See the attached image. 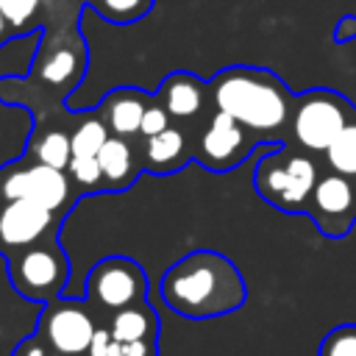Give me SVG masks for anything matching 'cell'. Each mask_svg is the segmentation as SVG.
I'll use <instances>...</instances> for the list:
<instances>
[{"mask_svg":"<svg viewBox=\"0 0 356 356\" xmlns=\"http://www.w3.org/2000/svg\"><path fill=\"white\" fill-rule=\"evenodd\" d=\"M159 292L175 314L189 320H209L236 312L248 298L242 273L231 259L214 250H195L178 259L161 275Z\"/></svg>","mask_w":356,"mask_h":356,"instance_id":"cell-1","label":"cell"},{"mask_svg":"<svg viewBox=\"0 0 356 356\" xmlns=\"http://www.w3.org/2000/svg\"><path fill=\"white\" fill-rule=\"evenodd\" d=\"M214 100L220 111L253 131H273L286 120V95L267 75L256 70H228L217 78Z\"/></svg>","mask_w":356,"mask_h":356,"instance_id":"cell-2","label":"cell"},{"mask_svg":"<svg viewBox=\"0 0 356 356\" xmlns=\"http://www.w3.org/2000/svg\"><path fill=\"white\" fill-rule=\"evenodd\" d=\"M8 281L11 289L31 303L56 300L67 284V259L58 248L31 245L22 248L19 256L8 259Z\"/></svg>","mask_w":356,"mask_h":356,"instance_id":"cell-3","label":"cell"},{"mask_svg":"<svg viewBox=\"0 0 356 356\" xmlns=\"http://www.w3.org/2000/svg\"><path fill=\"white\" fill-rule=\"evenodd\" d=\"M147 295V275L145 270L122 256L103 259L92 267L86 278V300L92 312H120L125 306L142 303Z\"/></svg>","mask_w":356,"mask_h":356,"instance_id":"cell-4","label":"cell"},{"mask_svg":"<svg viewBox=\"0 0 356 356\" xmlns=\"http://www.w3.org/2000/svg\"><path fill=\"white\" fill-rule=\"evenodd\" d=\"M97 325L100 323L95 320V312L86 303L56 298L44 303L36 323V334L58 356H86Z\"/></svg>","mask_w":356,"mask_h":356,"instance_id":"cell-5","label":"cell"},{"mask_svg":"<svg viewBox=\"0 0 356 356\" xmlns=\"http://www.w3.org/2000/svg\"><path fill=\"white\" fill-rule=\"evenodd\" d=\"M345 125L348 122L342 106L325 92L306 95L295 111V136L309 150H328Z\"/></svg>","mask_w":356,"mask_h":356,"instance_id":"cell-6","label":"cell"},{"mask_svg":"<svg viewBox=\"0 0 356 356\" xmlns=\"http://www.w3.org/2000/svg\"><path fill=\"white\" fill-rule=\"evenodd\" d=\"M3 197L6 200H33L50 211H56L58 206H64V200L70 197V181L64 178L61 170L47 167V164H36L31 170L14 172L3 181Z\"/></svg>","mask_w":356,"mask_h":356,"instance_id":"cell-7","label":"cell"},{"mask_svg":"<svg viewBox=\"0 0 356 356\" xmlns=\"http://www.w3.org/2000/svg\"><path fill=\"white\" fill-rule=\"evenodd\" d=\"M53 222V211L33 200H8L0 211V242L8 248L36 245Z\"/></svg>","mask_w":356,"mask_h":356,"instance_id":"cell-8","label":"cell"},{"mask_svg":"<svg viewBox=\"0 0 356 356\" xmlns=\"http://www.w3.org/2000/svg\"><path fill=\"white\" fill-rule=\"evenodd\" d=\"M314 211L320 220V228H325L331 236H339L348 231L350 217L356 214V192L345 181V175H325L312 189Z\"/></svg>","mask_w":356,"mask_h":356,"instance_id":"cell-9","label":"cell"},{"mask_svg":"<svg viewBox=\"0 0 356 356\" xmlns=\"http://www.w3.org/2000/svg\"><path fill=\"white\" fill-rule=\"evenodd\" d=\"M242 145H245V134H242L239 122L231 114L217 111V117L209 122V128L200 139V153L209 164L225 167L242 156Z\"/></svg>","mask_w":356,"mask_h":356,"instance_id":"cell-10","label":"cell"},{"mask_svg":"<svg viewBox=\"0 0 356 356\" xmlns=\"http://www.w3.org/2000/svg\"><path fill=\"white\" fill-rule=\"evenodd\" d=\"M106 325H108L111 337L122 345H128V342H156V337H159V317H156L153 306L145 303V300L114 312Z\"/></svg>","mask_w":356,"mask_h":356,"instance_id":"cell-11","label":"cell"},{"mask_svg":"<svg viewBox=\"0 0 356 356\" xmlns=\"http://www.w3.org/2000/svg\"><path fill=\"white\" fill-rule=\"evenodd\" d=\"M142 114H145V103H142L139 95H134V92H117V95L106 103L108 125H111V131L120 134V136L136 134V131H139V122H142Z\"/></svg>","mask_w":356,"mask_h":356,"instance_id":"cell-12","label":"cell"},{"mask_svg":"<svg viewBox=\"0 0 356 356\" xmlns=\"http://www.w3.org/2000/svg\"><path fill=\"white\" fill-rule=\"evenodd\" d=\"M314 184H317V170H314V164H312L306 156L289 159V164H286V189H284V195H281L278 203L286 206V209L300 206V203L306 200V195L314 189Z\"/></svg>","mask_w":356,"mask_h":356,"instance_id":"cell-13","label":"cell"},{"mask_svg":"<svg viewBox=\"0 0 356 356\" xmlns=\"http://www.w3.org/2000/svg\"><path fill=\"white\" fill-rule=\"evenodd\" d=\"M164 100H167V111L172 117H192V114H197V108L203 103V95H200V86L192 78L172 75L164 83Z\"/></svg>","mask_w":356,"mask_h":356,"instance_id":"cell-14","label":"cell"},{"mask_svg":"<svg viewBox=\"0 0 356 356\" xmlns=\"http://www.w3.org/2000/svg\"><path fill=\"white\" fill-rule=\"evenodd\" d=\"M184 153V134L178 128H164L161 134L150 136L147 142V164L150 167H170L178 161V156Z\"/></svg>","mask_w":356,"mask_h":356,"instance_id":"cell-15","label":"cell"},{"mask_svg":"<svg viewBox=\"0 0 356 356\" xmlns=\"http://www.w3.org/2000/svg\"><path fill=\"white\" fill-rule=\"evenodd\" d=\"M97 164L108 181H125L131 175V147L122 142V136L106 139V145L97 153Z\"/></svg>","mask_w":356,"mask_h":356,"instance_id":"cell-16","label":"cell"},{"mask_svg":"<svg viewBox=\"0 0 356 356\" xmlns=\"http://www.w3.org/2000/svg\"><path fill=\"white\" fill-rule=\"evenodd\" d=\"M325 153H328V164L339 175H356V125H345Z\"/></svg>","mask_w":356,"mask_h":356,"instance_id":"cell-17","label":"cell"},{"mask_svg":"<svg viewBox=\"0 0 356 356\" xmlns=\"http://www.w3.org/2000/svg\"><path fill=\"white\" fill-rule=\"evenodd\" d=\"M36 156H39V164L64 170V167H70V159H72V139L61 131H50L39 139Z\"/></svg>","mask_w":356,"mask_h":356,"instance_id":"cell-18","label":"cell"},{"mask_svg":"<svg viewBox=\"0 0 356 356\" xmlns=\"http://www.w3.org/2000/svg\"><path fill=\"white\" fill-rule=\"evenodd\" d=\"M108 134L100 120H83L72 134V156H97Z\"/></svg>","mask_w":356,"mask_h":356,"instance_id":"cell-19","label":"cell"},{"mask_svg":"<svg viewBox=\"0 0 356 356\" xmlns=\"http://www.w3.org/2000/svg\"><path fill=\"white\" fill-rule=\"evenodd\" d=\"M317 356H356V325H337L331 328L320 348Z\"/></svg>","mask_w":356,"mask_h":356,"instance_id":"cell-20","label":"cell"},{"mask_svg":"<svg viewBox=\"0 0 356 356\" xmlns=\"http://www.w3.org/2000/svg\"><path fill=\"white\" fill-rule=\"evenodd\" d=\"M75 67H78L75 53L64 47V50H56V53L44 61L42 78H44L47 83H64V81H70V78L75 75Z\"/></svg>","mask_w":356,"mask_h":356,"instance_id":"cell-21","label":"cell"},{"mask_svg":"<svg viewBox=\"0 0 356 356\" xmlns=\"http://www.w3.org/2000/svg\"><path fill=\"white\" fill-rule=\"evenodd\" d=\"M259 186L270 200L278 203L286 189V167H275L273 161H264L259 170Z\"/></svg>","mask_w":356,"mask_h":356,"instance_id":"cell-22","label":"cell"},{"mask_svg":"<svg viewBox=\"0 0 356 356\" xmlns=\"http://www.w3.org/2000/svg\"><path fill=\"white\" fill-rule=\"evenodd\" d=\"M70 172H72V178L78 184H86V186L97 184L100 175H103L100 164H97V156H72L70 159Z\"/></svg>","mask_w":356,"mask_h":356,"instance_id":"cell-23","label":"cell"},{"mask_svg":"<svg viewBox=\"0 0 356 356\" xmlns=\"http://www.w3.org/2000/svg\"><path fill=\"white\" fill-rule=\"evenodd\" d=\"M97 6L103 8L106 17L111 19H134L136 14H142V8L147 6V0H97Z\"/></svg>","mask_w":356,"mask_h":356,"instance_id":"cell-24","label":"cell"},{"mask_svg":"<svg viewBox=\"0 0 356 356\" xmlns=\"http://www.w3.org/2000/svg\"><path fill=\"white\" fill-rule=\"evenodd\" d=\"M39 0H0V14L6 17V22L11 25H22L33 17Z\"/></svg>","mask_w":356,"mask_h":356,"instance_id":"cell-25","label":"cell"},{"mask_svg":"<svg viewBox=\"0 0 356 356\" xmlns=\"http://www.w3.org/2000/svg\"><path fill=\"white\" fill-rule=\"evenodd\" d=\"M122 350V342H117L108 331V325H97L95 337H92V345L86 350V356H117Z\"/></svg>","mask_w":356,"mask_h":356,"instance_id":"cell-26","label":"cell"},{"mask_svg":"<svg viewBox=\"0 0 356 356\" xmlns=\"http://www.w3.org/2000/svg\"><path fill=\"white\" fill-rule=\"evenodd\" d=\"M11 356H58V353L33 331V334H25V337L11 348Z\"/></svg>","mask_w":356,"mask_h":356,"instance_id":"cell-27","label":"cell"},{"mask_svg":"<svg viewBox=\"0 0 356 356\" xmlns=\"http://www.w3.org/2000/svg\"><path fill=\"white\" fill-rule=\"evenodd\" d=\"M164 128H170V125H167V111L159 108V106L145 108L142 122H139V134H145V136H156V134H161Z\"/></svg>","mask_w":356,"mask_h":356,"instance_id":"cell-28","label":"cell"},{"mask_svg":"<svg viewBox=\"0 0 356 356\" xmlns=\"http://www.w3.org/2000/svg\"><path fill=\"white\" fill-rule=\"evenodd\" d=\"M117 356H159L156 342H128Z\"/></svg>","mask_w":356,"mask_h":356,"instance_id":"cell-29","label":"cell"},{"mask_svg":"<svg viewBox=\"0 0 356 356\" xmlns=\"http://www.w3.org/2000/svg\"><path fill=\"white\" fill-rule=\"evenodd\" d=\"M3 28H6V17L0 14V36H3Z\"/></svg>","mask_w":356,"mask_h":356,"instance_id":"cell-30","label":"cell"}]
</instances>
